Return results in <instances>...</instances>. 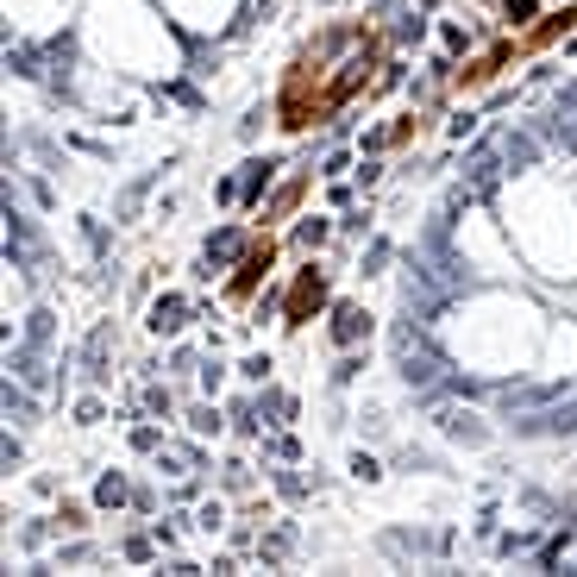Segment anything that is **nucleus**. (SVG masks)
I'll return each mask as SVG.
<instances>
[{"label":"nucleus","instance_id":"c9c22d12","mask_svg":"<svg viewBox=\"0 0 577 577\" xmlns=\"http://www.w3.org/2000/svg\"><path fill=\"white\" fill-rule=\"evenodd\" d=\"M101 414H107V408H101V396H82V402H76V427H95Z\"/></svg>","mask_w":577,"mask_h":577},{"label":"nucleus","instance_id":"aec40b11","mask_svg":"<svg viewBox=\"0 0 577 577\" xmlns=\"http://www.w3.org/2000/svg\"><path fill=\"white\" fill-rule=\"evenodd\" d=\"M402 76H408V63H402V51H389V63L377 69V82H371V101H389L402 88Z\"/></svg>","mask_w":577,"mask_h":577},{"label":"nucleus","instance_id":"f03ea898","mask_svg":"<svg viewBox=\"0 0 577 577\" xmlns=\"http://www.w3.org/2000/svg\"><path fill=\"white\" fill-rule=\"evenodd\" d=\"M327 308H333V264L327 258H302L289 270V283H283V314L276 320H283V333L295 339V333H308Z\"/></svg>","mask_w":577,"mask_h":577},{"label":"nucleus","instance_id":"5701e85b","mask_svg":"<svg viewBox=\"0 0 577 577\" xmlns=\"http://www.w3.org/2000/svg\"><path fill=\"white\" fill-rule=\"evenodd\" d=\"M233 371H239V383H270L276 358H270V352H251V358H239V364H233Z\"/></svg>","mask_w":577,"mask_h":577},{"label":"nucleus","instance_id":"c756f323","mask_svg":"<svg viewBox=\"0 0 577 577\" xmlns=\"http://www.w3.org/2000/svg\"><path fill=\"white\" fill-rule=\"evenodd\" d=\"M270 483H276V490H283L289 502H302V496L314 490V483H308V477H295V471H270Z\"/></svg>","mask_w":577,"mask_h":577},{"label":"nucleus","instance_id":"a878e982","mask_svg":"<svg viewBox=\"0 0 577 577\" xmlns=\"http://www.w3.org/2000/svg\"><path fill=\"white\" fill-rule=\"evenodd\" d=\"M389 264V239H371V251H358V276H383Z\"/></svg>","mask_w":577,"mask_h":577},{"label":"nucleus","instance_id":"f8f14e48","mask_svg":"<svg viewBox=\"0 0 577 577\" xmlns=\"http://www.w3.org/2000/svg\"><path fill=\"white\" fill-rule=\"evenodd\" d=\"M333 239H339V220L333 214H302V220L289 226V251H302V258H320Z\"/></svg>","mask_w":577,"mask_h":577},{"label":"nucleus","instance_id":"393cba45","mask_svg":"<svg viewBox=\"0 0 577 577\" xmlns=\"http://www.w3.org/2000/svg\"><path fill=\"white\" fill-rule=\"evenodd\" d=\"M201 389H207V396H220V389H226V358H220V345H214V352H207V364H201Z\"/></svg>","mask_w":577,"mask_h":577},{"label":"nucleus","instance_id":"58836bf2","mask_svg":"<svg viewBox=\"0 0 577 577\" xmlns=\"http://www.w3.org/2000/svg\"><path fill=\"white\" fill-rule=\"evenodd\" d=\"M57 559H63V565H88V559H95V546H63Z\"/></svg>","mask_w":577,"mask_h":577},{"label":"nucleus","instance_id":"b1692460","mask_svg":"<svg viewBox=\"0 0 577 577\" xmlns=\"http://www.w3.org/2000/svg\"><path fill=\"white\" fill-rule=\"evenodd\" d=\"M471 38H477V32H465L458 19H446V26H440V44H446V57H452V63H458V57H471Z\"/></svg>","mask_w":577,"mask_h":577},{"label":"nucleus","instance_id":"9b49d317","mask_svg":"<svg viewBox=\"0 0 577 577\" xmlns=\"http://www.w3.org/2000/svg\"><path fill=\"white\" fill-rule=\"evenodd\" d=\"M295 546H302V527H295V521H270L264 534L251 540V552H258V565H264V571L289 565V559H295Z\"/></svg>","mask_w":577,"mask_h":577},{"label":"nucleus","instance_id":"4468645a","mask_svg":"<svg viewBox=\"0 0 577 577\" xmlns=\"http://www.w3.org/2000/svg\"><path fill=\"white\" fill-rule=\"evenodd\" d=\"M51 521H57V534H88V527H95V502H76V496H57V509H51Z\"/></svg>","mask_w":577,"mask_h":577},{"label":"nucleus","instance_id":"f704fd0d","mask_svg":"<svg viewBox=\"0 0 577 577\" xmlns=\"http://www.w3.org/2000/svg\"><path fill=\"white\" fill-rule=\"evenodd\" d=\"M377 182H383V164H377V157H364V151H358V189H377Z\"/></svg>","mask_w":577,"mask_h":577},{"label":"nucleus","instance_id":"423d86ee","mask_svg":"<svg viewBox=\"0 0 577 577\" xmlns=\"http://www.w3.org/2000/svg\"><path fill=\"white\" fill-rule=\"evenodd\" d=\"M251 239H258V226H251L245 214H239V220H220L214 233L201 239V264H207V270H233L245 251H251Z\"/></svg>","mask_w":577,"mask_h":577},{"label":"nucleus","instance_id":"7c9ffc66","mask_svg":"<svg viewBox=\"0 0 577 577\" xmlns=\"http://www.w3.org/2000/svg\"><path fill=\"white\" fill-rule=\"evenodd\" d=\"M339 239H371V207H364V214H345L339 220Z\"/></svg>","mask_w":577,"mask_h":577},{"label":"nucleus","instance_id":"9d476101","mask_svg":"<svg viewBox=\"0 0 577 577\" xmlns=\"http://www.w3.org/2000/svg\"><path fill=\"white\" fill-rule=\"evenodd\" d=\"M195 314H201V302H189L182 289H170V295H157V302L145 308V333H151V339H182Z\"/></svg>","mask_w":577,"mask_h":577},{"label":"nucleus","instance_id":"e433bc0d","mask_svg":"<svg viewBox=\"0 0 577 577\" xmlns=\"http://www.w3.org/2000/svg\"><path fill=\"white\" fill-rule=\"evenodd\" d=\"M26 339H32V345L51 339V314H44V308H38V314H26Z\"/></svg>","mask_w":577,"mask_h":577},{"label":"nucleus","instance_id":"a19ab883","mask_svg":"<svg viewBox=\"0 0 577 577\" xmlns=\"http://www.w3.org/2000/svg\"><path fill=\"white\" fill-rule=\"evenodd\" d=\"M414 7H421V13H433V7H446V0H414Z\"/></svg>","mask_w":577,"mask_h":577},{"label":"nucleus","instance_id":"6ab92c4d","mask_svg":"<svg viewBox=\"0 0 577 577\" xmlns=\"http://www.w3.org/2000/svg\"><path fill=\"white\" fill-rule=\"evenodd\" d=\"M440 433H446V440H465V446L490 440V427H477V414H440Z\"/></svg>","mask_w":577,"mask_h":577},{"label":"nucleus","instance_id":"ea45409f","mask_svg":"<svg viewBox=\"0 0 577 577\" xmlns=\"http://www.w3.org/2000/svg\"><path fill=\"white\" fill-rule=\"evenodd\" d=\"M151 534H157V546H164V552H176V527H170V521H151Z\"/></svg>","mask_w":577,"mask_h":577},{"label":"nucleus","instance_id":"20e7f679","mask_svg":"<svg viewBox=\"0 0 577 577\" xmlns=\"http://www.w3.org/2000/svg\"><path fill=\"white\" fill-rule=\"evenodd\" d=\"M515 63H521V44H515V32H502V38L483 44V51L452 63V95H477V88H490L502 69H515Z\"/></svg>","mask_w":577,"mask_h":577},{"label":"nucleus","instance_id":"79ce46f5","mask_svg":"<svg viewBox=\"0 0 577 577\" xmlns=\"http://www.w3.org/2000/svg\"><path fill=\"white\" fill-rule=\"evenodd\" d=\"M483 7H502V0H483Z\"/></svg>","mask_w":577,"mask_h":577},{"label":"nucleus","instance_id":"a211bd4d","mask_svg":"<svg viewBox=\"0 0 577 577\" xmlns=\"http://www.w3.org/2000/svg\"><path fill=\"white\" fill-rule=\"evenodd\" d=\"M126 502H132L126 471H101V483H95V509H126Z\"/></svg>","mask_w":577,"mask_h":577},{"label":"nucleus","instance_id":"f257e3e1","mask_svg":"<svg viewBox=\"0 0 577 577\" xmlns=\"http://www.w3.org/2000/svg\"><path fill=\"white\" fill-rule=\"evenodd\" d=\"M389 26H377L371 13L358 19H320L302 38V51L283 63L270 95V126L283 138H308V132H333L358 101H371L377 69L389 63Z\"/></svg>","mask_w":577,"mask_h":577},{"label":"nucleus","instance_id":"473e14b6","mask_svg":"<svg viewBox=\"0 0 577 577\" xmlns=\"http://www.w3.org/2000/svg\"><path fill=\"white\" fill-rule=\"evenodd\" d=\"M358 164V151H327L320 157V176H339V170H352Z\"/></svg>","mask_w":577,"mask_h":577},{"label":"nucleus","instance_id":"2eb2a0df","mask_svg":"<svg viewBox=\"0 0 577 577\" xmlns=\"http://www.w3.org/2000/svg\"><path fill=\"white\" fill-rule=\"evenodd\" d=\"M189 433H195V440H220V433H226V414H220V402H214V396L189 408Z\"/></svg>","mask_w":577,"mask_h":577},{"label":"nucleus","instance_id":"4c0bfd02","mask_svg":"<svg viewBox=\"0 0 577 577\" xmlns=\"http://www.w3.org/2000/svg\"><path fill=\"white\" fill-rule=\"evenodd\" d=\"M264 120H270V107H251L245 120H239V138H245V145H251V138H258V126H264Z\"/></svg>","mask_w":577,"mask_h":577},{"label":"nucleus","instance_id":"72a5a7b5","mask_svg":"<svg viewBox=\"0 0 577 577\" xmlns=\"http://www.w3.org/2000/svg\"><path fill=\"white\" fill-rule=\"evenodd\" d=\"M452 145H465V138H477V113H452Z\"/></svg>","mask_w":577,"mask_h":577},{"label":"nucleus","instance_id":"dca6fc26","mask_svg":"<svg viewBox=\"0 0 577 577\" xmlns=\"http://www.w3.org/2000/svg\"><path fill=\"white\" fill-rule=\"evenodd\" d=\"M534 19H540V0H502V7H496V26L515 32V38L534 26Z\"/></svg>","mask_w":577,"mask_h":577},{"label":"nucleus","instance_id":"c85d7f7f","mask_svg":"<svg viewBox=\"0 0 577 577\" xmlns=\"http://www.w3.org/2000/svg\"><path fill=\"white\" fill-rule=\"evenodd\" d=\"M138 402H145V414H164V421L176 414V396H170V389H157V383H145V396H138Z\"/></svg>","mask_w":577,"mask_h":577},{"label":"nucleus","instance_id":"bb28decb","mask_svg":"<svg viewBox=\"0 0 577 577\" xmlns=\"http://www.w3.org/2000/svg\"><path fill=\"white\" fill-rule=\"evenodd\" d=\"M164 440H170V433L157 427V421H145V427H132V452H164Z\"/></svg>","mask_w":577,"mask_h":577},{"label":"nucleus","instance_id":"0eeeda50","mask_svg":"<svg viewBox=\"0 0 577 577\" xmlns=\"http://www.w3.org/2000/svg\"><path fill=\"white\" fill-rule=\"evenodd\" d=\"M577 32V0H559V7H546L540 19H534V26H527L515 44H521V57H546L552 51V44H559V38H571Z\"/></svg>","mask_w":577,"mask_h":577},{"label":"nucleus","instance_id":"1a4fd4ad","mask_svg":"<svg viewBox=\"0 0 577 577\" xmlns=\"http://www.w3.org/2000/svg\"><path fill=\"white\" fill-rule=\"evenodd\" d=\"M371 333H377V314L364 308V302H352V295L327 308V339L339 345V352H352V345H371Z\"/></svg>","mask_w":577,"mask_h":577},{"label":"nucleus","instance_id":"2f4dec72","mask_svg":"<svg viewBox=\"0 0 577 577\" xmlns=\"http://www.w3.org/2000/svg\"><path fill=\"white\" fill-rule=\"evenodd\" d=\"M270 458H283V465H295V458H302V446H295V433H276V440L264 446Z\"/></svg>","mask_w":577,"mask_h":577},{"label":"nucleus","instance_id":"6e6552de","mask_svg":"<svg viewBox=\"0 0 577 577\" xmlns=\"http://www.w3.org/2000/svg\"><path fill=\"white\" fill-rule=\"evenodd\" d=\"M276 170H283V157H245V164L233 170L239 176V214L258 226V207L270 201V189H276Z\"/></svg>","mask_w":577,"mask_h":577},{"label":"nucleus","instance_id":"39448f33","mask_svg":"<svg viewBox=\"0 0 577 577\" xmlns=\"http://www.w3.org/2000/svg\"><path fill=\"white\" fill-rule=\"evenodd\" d=\"M314 176H320L314 164H308V170H289V176L270 189V201L258 207V226H270V233H276V226L302 220V207H308V195H314Z\"/></svg>","mask_w":577,"mask_h":577},{"label":"nucleus","instance_id":"7ed1b4c3","mask_svg":"<svg viewBox=\"0 0 577 577\" xmlns=\"http://www.w3.org/2000/svg\"><path fill=\"white\" fill-rule=\"evenodd\" d=\"M276 264H283V239L270 233V226H258V239H251V251L226 270V283H220V302L226 308H239V314H251V302L264 295V283L276 276Z\"/></svg>","mask_w":577,"mask_h":577},{"label":"nucleus","instance_id":"f3484780","mask_svg":"<svg viewBox=\"0 0 577 577\" xmlns=\"http://www.w3.org/2000/svg\"><path fill=\"white\" fill-rule=\"evenodd\" d=\"M226 521H233V496H207L201 509H195V534H207V540H214Z\"/></svg>","mask_w":577,"mask_h":577},{"label":"nucleus","instance_id":"412c9836","mask_svg":"<svg viewBox=\"0 0 577 577\" xmlns=\"http://www.w3.org/2000/svg\"><path fill=\"white\" fill-rule=\"evenodd\" d=\"M345 471H352V483H383V458L377 452H352V458H345Z\"/></svg>","mask_w":577,"mask_h":577},{"label":"nucleus","instance_id":"ddd939ff","mask_svg":"<svg viewBox=\"0 0 577 577\" xmlns=\"http://www.w3.org/2000/svg\"><path fill=\"white\" fill-rule=\"evenodd\" d=\"M258 414H264V427H289L295 414H302V402H295L289 389H270V383H264V389H258Z\"/></svg>","mask_w":577,"mask_h":577},{"label":"nucleus","instance_id":"4be33fe9","mask_svg":"<svg viewBox=\"0 0 577 577\" xmlns=\"http://www.w3.org/2000/svg\"><path fill=\"white\" fill-rule=\"evenodd\" d=\"M364 377V345H352V352H339V364H333V389H352Z\"/></svg>","mask_w":577,"mask_h":577},{"label":"nucleus","instance_id":"cd10ccee","mask_svg":"<svg viewBox=\"0 0 577 577\" xmlns=\"http://www.w3.org/2000/svg\"><path fill=\"white\" fill-rule=\"evenodd\" d=\"M220 490H226V496H245V490H251V465H245V458H233V465H226Z\"/></svg>","mask_w":577,"mask_h":577}]
</instances>
